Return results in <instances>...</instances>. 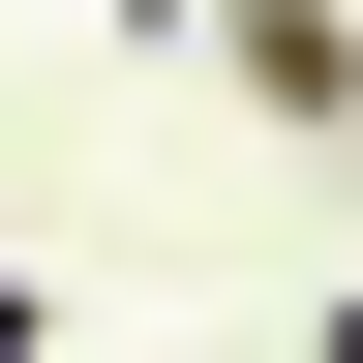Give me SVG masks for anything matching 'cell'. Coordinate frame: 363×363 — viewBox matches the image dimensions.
I'll use <instances>...</instances> for the list:
<instances>
[{
	"mask_svg": "<svg viewBox=\"0 0 363 363\" xmlns=\"http://www.w3.org/2000/svg\"><path fill=\"white\" fill-rule=\"evenodd\" d=\"M242 121H363V0H182Z\"/></svg>",
	"mask_w": 363,
	"mask_h": 363,
	"instance_id": "obj_1",
	"label": "cell"
},
{
	"mask_svg": "<svg viewBox=\"0 0 363 363\" xmlns=\"http://www.w3.org/2000/svg\"><path fill=\"white\" fill-rule=\"evenodd\" d=\"M0 363H61V303H30V272H0Z\"/></svg>",
	"mask_w": 363,
	"mask_h": 363,
	"instance_id": "obj_2",
	"label": "cell"
}]
</instances>
